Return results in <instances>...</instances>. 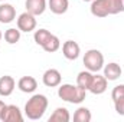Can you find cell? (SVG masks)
I'll list each match as a JSON object with an SVG mask.
<instances>
[{
	"mask_svg": "<svg viewBox=\"0 0 124 122\" xmlns=\"http://www.w3.org/2000/svg\"><path fill=\"white\" fill-rule=\"evenodd\" d=\"M81 53V47L77 42L74 40H66L63 45H62V55L68 59V61H75L78 59Z\"/></svg>",
	"mask_w": 124,
	"mask_h": 122,
	"instance_id": "obj_7",
	"label": "cell"
},
{
	"mask_svg": "<svg viewBox=\"0 0 124 122\" xmlns=\"http://www.w3.org/2000/svg\"><path fill=\"white\" fill-rule=\"evenodd\" d=\"M0 121H3V122H22L23 121V115H22L20 109L16 105H6V108L3 109V114H1Z\"/></svg>",
	"mask_w": 124,
	"mask_h": 122,
	"instance_id": "obj_5",
	"label": "cell"
},
{
	"mask_svg": "<svg viewBox=\"0 0 124 122\" xmlns=\"http://www.w3.org/2000/svg\"><path fill=\"white\" fill-rule=\"evenodd\" d=\"M17 88L22 92H25V93H32V92L36 91L38 82H36V79H35L33 76H23V78L19 79Z\"/></svg>",
	"mask_w": 124,
	"mask_h": 122,
	"instance_id": "obj_13",
	"label": "cell"
},
{
	"mask_svg": "<svg viewBox=\"0 0 124 122\" xmlns=\"http://www.w3.org/2000/svg\"><path fill=\"white\" fill-rule=\"evenodd\" d=\"M91 118H93L91 111L88 108H84V106L78 108L75 111V114H74V121L75 122H90Z\"/></svg>",
	"mask_w": 124,
	"mask_h": 122,
	"instance_id": "obj_18",
	"label": "cell"
},
{
	"mask_svg": "<svg viewBox=\"0 0 124 122\" xmlns=\"http://www.w3.org/2000/svg\"><path fill=\"white\" fill-rule=\"evenodd\" d=\"M71 115L66 108H56L54 114L49 116V122H69Z\"/></svg>",
	"mask_w": 124,
	"mask_h": 122,
	"instance_id": "obj_17",
	"label": "cell"
},
{
	"mask_svg": "<svg viewBox=\"0 0 124 122\" xmlns=\"http://www.w3.org/2000/svg\"><path fill=\"white\" fill-rule=\"evenodd\" d=\"M120 1H121V4H123V7H124V0H120Z\"/></svg>",
	"mask_w": 124,
	"mask_h": 122,
	"instance_id": "obj_26",
	"label": "cell"
},
{
	"mask_svg": "<svg viewBox=\"0 0 124 122\" xmlns=\"http://www.w3.org/2000/svg\"><path fill=\"white\" fill-rule=\"evenodd\" d=\"M114 108H116V112L118 115L124 116V96L118 98V99H114Z\"/></svg>",
	"mask_w": 124,
	"mask_h": 122,
	"instance_id": "obj_23",
	"label": "cell"
},
{
	"mask_svg": "<svg viewBox=\"0 0 124 122\" xmlns=\"http://www.w3.org/2000/svg\"><path fill=\"white\" fill-rule=\"evenodd\" d=\"M82 1H93V0H82Z\"/></svg>",
	"mask_w": 124,
	"mask_h": 122,
	"instance_id": "obj_28",
	"label": "cell"
},
{
	"mask_svg": "<svg viewBox=\"0 0 124 122\" xmlns=\"http://www.w3.org/2000/svg\"><path fill=\"white\" fill-rule=\"evenodd\" d=\"M107 85H108V81H107V78L104 75L102 76L101 75H94L91 86H90L88 91L94 93V95H101V93H104L107 91Z\"/></svg>",
	"mask_w": 124,
	"mask_h": 122,
	"instance_id": "obj_8",
	"label": "cell"
},
{
	"mask_svg": "<svg viewBox=\"0 0 124 122\" xmlns=\"http://www.w3.org/2000/svg\"><path fill=\"white\" fill-rule=\"evenodd\" d=\"M6 108V103L3 101H0V118H1V114H3V109Z\"/></svg>",
	"mask_w": 124,
	"mask_h": 122,
	"instance_id": "obj_25",
	"label": "cell"
},
{
	"mask_svg": "<svg viewBox=\"0 0 124 122\" xmlns=\"http://www.w3.org/2000/svg\"><path fill=\"white\" fill-rule=\"evenodd\" d=\"M42 47H43L45 52H48V53H54V52H56V50L61 47V40H59L58 36L52 34V36L48 39V42H46Z\"/></svg>",
	"mask_w": 124,
	"mask_h": 122,
	"instance_id": "obj_19",
	"label": "cell"
},
{
	"mask_svg": "<svg viewBox=\"0 0 124 122\" xmlns=\"http://www.w3.org/2000/svg\"><path fill=\"white\" fill-rule=\"evenodd\" d=\"M105 3H107L110 14H118V13L124 12V7L120 0H105Z\"/></svg>",
	"mask_w": 124,
	"mask_h": 122,
	"instance_id": "obj_22",
	"label": "cell"
},
{
	"mask_svg": "<svg viewBox=\"0 0 124 122\" xmlns=\"http://www.w3.org/2000/svg\"><path fill=\"white\" fill-rule=\"evenodd\" d=\"M121 73H123V69L116 62H111L104 66V76L107 78V81H117L121 76Z\"/></svg>",
	"mask_w": 124,
	"mask_h": 122,
	"instance_id": "obj_12",
	"label": "cell"
},
{
	"mask_svg": "<svg viewBox=\"0 0 124 122\" xmlns=\"http://www.w3.org/2000/svg\"><path fill=\"white\" fill-rule=\"evenodd\" d=\"M91 13L95 17H107L110 14L105 0H93L91 1Z\"/></svg>",
	"mask_w": 124,
	"mask_h": 122,
	"instance_id": "obj_14",
	"label": "cell"
},
{
	"mask_svg": "<svg viewBox=\"0 0 124 122\" xmlns=\"http://www.w3.org/2000/svg\"><path fill=\"white\" fill-rule=\"evenodd\" d=\"M48 6H49L52 13L63 14V13H66V10L69 7V0H49Z\"/></svg>",
	"mask_w": 124,
	"mask_h": 122,
	"instance_id": "obj_16",
	"label": "cell"
},
{
	"mask_svg": "<svg viewBox=\"0 0 124 122\" xmlns=\"http://www.w3.org/2000/svg\"><path fill=\"white\" fill-rule=\"evenodd\" d=\"M16 82L12 76L4 75L0 78V96H10L15 91Z\"/></svg>",
	"mask_w": 124,
	"mask_h": 122,
	"instance_id": "obj_10",
	"label": "cell"
},
{
	"mask_svg": "<svg viewBox=\"0 0 124 122\" xmlns=\"http://www.w3.org/2000/svg\"><path fill=\"white\" fill-rule=\"evenodd\" d=\"M4 40L9 43V45H15L20 40V30L19 29H15V27H10L4 32Z\"/></svg>",
	"mask_w": 124,
	"mask_h": 122,
	"instance_id": "obj_21",
	"label": "cell"
},
{
	"mask_svg": "<svg viewBox=\"0 0 124 122\" xmlns=\"http://www.w3.org/2000/svg\"><path fill=\"white\" fill-rule=\"evenodd\" d=\"M15 19H16V9L9 3L0 4V23L7 25L12 23Z\"/></svg>",
	"mask_w": 124,
	"mask_h": 122,
	"instance_id": "obj_9",
	"label": "cell"
},
{
	"mask_svg": "<svg viewBox=\"0 0 124 122\" xmlns=\"http://www.w3.org/2000/svg\"><path fill=\"white\" fill-rule=\"evenodd\" d=\"M48 103L49 102L45 95H40V93L33 95L25 105V115L32 121L40 119L48 109Z\"/></svg>",
	"mask_w": 124,
	"mask_h": 122,
	"instance_id": "obj_1",
	"label": "cell"
},
{
	"mask_svg": "<svg viewBox=\"0 0 124 122\" xmlns=\"http://www.w3.org/2000/svg\"><path fill=\"white\" fill-rule=\"evenodd\" d=\"M25 6L26 12L32 13L33 16H40L46 10V0H26Z\"/></svg>",
	"mask_w": 124,
	"mask_h": 122,
	"instance_id": "obj_11",
	"label": "cell"
},
{
	"mask_svg": "<svg viewBox=\"0 0 124 122\" xmlns=\"http://www.w3.org/2000/svg\"><path fill=\"white\" fill-rule=\"evenodd\" d=\"M124 96V83L123 85H117L113 92H111V98H113V101L114 99H118V98H123Z\"/></svg>",
	"mask_w": 124,
	"mask_h": 122,
	"instance_id": "obj_24",
	"label": "cell"
},
{
	"mask_svg": "<svg viewBox=\"0 0 124 122\" xmlns=\"http://www.w3.org/2000/svg\"><path fill=\"white\" fill-rule=\"evenodd\" d=\"M42 81H43V85L48 86V88H56L61 85V81H62V76H61V72L58 69H48L45 70L43 76H42Z\"/></svg>",
	"mask_w": 124,
	"mask_h": 122,
	"instance_id": "obj_6",
	"label": "cell"
},
{
	"mask_svg": "<svg viewBox=\"0 0 124 122\" xmlns=\"http://www.w3.org/2000/svg\"><path fill=\"white\" fill-rule=\"evenodd\" d=\"M93 78H94L93 72H90V70H82V72H79V73H78V76H77V85H78L79 88H82V89L88 91V89H90V86H91Z\"/></svg>",
	"mask_w": 124,
	"mask_h": 122,
	"instance_id": "obj_15",
	"label": "cell"
},
{
	"mask_svg": "<svg viewBox=\"0 0 124 122\" xmlns=\"http://www.w3.org/2000/svg\"><path fill=\"white\" fill-rule=\"evenodd\" d=\"M51 36H52V33H51L49 30H46V29H39V30H35L33 39H35L36 45L43 46V45L48 42V39H49Z\"/></svg>",
	"mask_w": 124,
	"mask_h": 122,
	"instance_id": "obj_20",
	"label": "cell"
},
{
	"mask_svg": "<svg viewBox=\"0 0 124 122\" xmlns=\"http://www.w3.org/2000/svg\"><path fill=\"white\" fill-rule=\"evenodd\" d=\"M0 1H6V0H0Z\"/></svg>",
	"mask_w": 124,
	"mask_h": 122,
	"instance_id": "obj_29",
	"label": "cell"
},
{
	"mask_svg": "<svg viewBox=\"0 0 124 122\" xmlns=\"http://www.w3.org/2000/svg\"><path fill=\"white\" fill-rule=\"evenodd\" d=\"M87 91L79 88L78 85H69V83H63L59 85L58 88V96L61 98L62 101L69 102V103H81L85 99Z\"/></svg>",
	"mask_w": 124,
	"mask_h": 122,
	"instance_id": "obj_2",
	"label": "cell"
},
{
	"mask_svg": "<svg viewBox=\"0 0 124 122\" xmlns=\"http://www.w3.org/2000/svg\"><path fill=\"white\" fill-rule=\"evenodd\" d=\"M36 25H38L36 23V16H33L29 12H25V13L19 14V17H17V29L20 32L29 33V32L36 29Z\"/></svg>",
	"mask_w": 124,
	"mask_h": 122,
	"instance_id": "obj_4",
	"label": "cell"
},
{
	"mask_svg": "<svg viewBox=\"0 0 124 122\" xmlns=\"http://www.w3.org/2000/svg\"><path fill=\"white\" fill-rule=\"evenodd\" d=\"M84 65L87 68V70L90 72H98L104 68V56L100 50L97 49H90L88 52H85L84 56Z\"/></svg>",
	"mask_w": 124,
	"mask_h": 122,
	"instance_id": "obj_3",
	"label": "cell"
},
{
	"mask_svg": "<svg viewBox=\"0 0 124 122\" xmlns=\"http://www.w3.org/2000/svg\"><path fill=\"white\" fill-rule=\"evenodd\" d=\"M1 37H3V34H1V32H0V40H1Z\"/></svg>",
	"mask_w": 124,
	"mask_h": 122,
	"instance_id": "obj_27",
	"label": "cell"
}]
</instances>
